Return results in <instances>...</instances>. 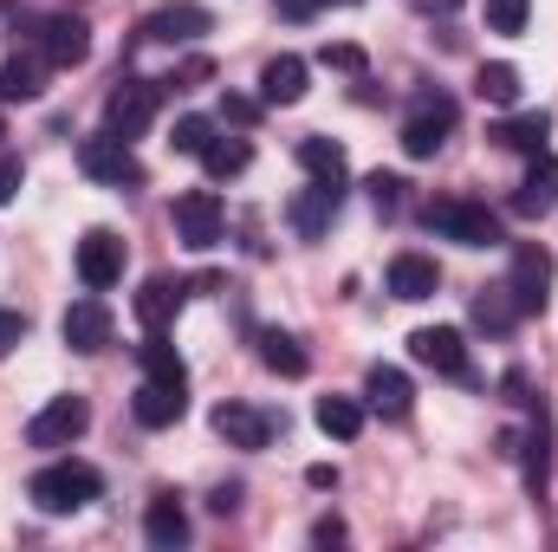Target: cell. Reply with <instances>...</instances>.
Instances as JSON below:
<instances>
[{"instance_id": "obj_39", "label": "cell", "mask_w": 558, "mask_h": 552, "mask_svg": "<svg viewBox=\"0 0 558 552\" xmlns=\"http://www.w3.org/2000/svg\"><path fill=\"white\" fill-rule=\"evenodd\" d=\"M221 118H228V124H254V118H260V105H254V98H234V92H228V98H221Z\"/></svg>"}, {"instance_id": "obj_18", "label": "cell", "mask_w": 558, "mask_h": 552, "mask_svg": "<svg viewBox=\"0 0 558 552\" xmlns=\"http://www.w3.org/2000/svg\"><path fill=\"white\" fill-rule=\"evenodd\" d=\"M143 540L156 552H175L189 540V514H182V501L162 488V494H149V507H143Z\"/></svg>"}, {"instance_id": "obj_10", "label": "cell", "mask_w": 558, "mask_h": 552, "mask_svg": "<svg viewBox=\"0 0 558 552\" xmlns=\"http://www.w3.org/2000/svg\"><path fill=\"white\" fill-rule=\"evenodd\" d=\"M59 338L78 351V358H92V351H105L111 345V305L92 292V299H72L65 305V319H59Z\"/></svg>"}, {"instance_id": "obj_41", "label": "cell", "mask_w": 558, "mask_h": 552, "mask_svg": "<svg viewBox=\"0 0 558 552\" xmlns=\"http://www.w3.org/2000/svg\"><path fill=\"white\" fill-rule=\"evenodd\" d=\"M344 540H351L344 520H318V527H312V547H344Z\"/></svg>"}, {"instance_id": "obj_43", "label": "cell", "mask_w": 558, "mask_h": 552, "mask_svg": "<svg viewBox=\"0 0 558 552\" xmlns=\"http://www.w3.org/2000/svg\"><path fill=\"white\" fill-rule=\"evenodd\" d=\"M208 507H215V514H234V507H241V488H215V501H208Z\"/></svg>"}, {"instance_id": "obj_46", "label": "cell", "mask_w": 558, "mask_h": 552, "mask_svg": "<svg viewBox=\"0 0 558 552\" xmlns=\"http://www.w3.org/2000/svg\"><path fill=\"white\" fill-rule=\"evenodd\" d=\"M318 7H357V0H318Z\"/></svg>"}, {"instance_id": "obj_29", "label": "cell", "mask_w": 558, "mask_h": 552, "mask_svg": "<svg viewBox=\"0 0 558 552\" xmlns=\"http://www.w3.org/2000/svg\"><path fill=\"white\" fill-rule=\"evenodd\" d=\"M254 163V149H247V137H215L208 149H202V169L215 176V182H228V176H241Z\"/></svg>"}, {"instance_id": "obj_14", "label": "cell", "mask_w": 558, "mask_h": 552, "mask_svg": "<svg viewBox=\"0 0 558 552\" xmlns=\"http://www.w3.org/2000/svg\"><path fill=\"white\" fill-rule=\"evenodd\" d=\"M274 429L279 422L267 410H254V404H221V410H215V435H221L228 448H267Z\"/></svg>"}, {"instance_id": "obj_11", "label": "cell", "mask_w": 558, "mask_h": 552, "mask_svg": "<svg viewBox=\"0 0 558 552\" xmlns=\"http://www.w3.org/2000/svg\"><path fill=\"white\" fill-rule=\"evenodd\" d=\"M208 26H215L208 7H195V0H169V7H156V13L143 20V39H156V46H189V39H202Z\"/></svg>"}, {"instance_id": "obj_23", "label": "cell", "mask_w": 558, "mask_h": 552, "mask_svg": "<svg viewBox=\"0 0 558 552\" xmlns=\"http://www.w3.org/2000/svg\"><path fill=\"white\" fill-rule=\"evenodd\" d=\"M546 137H553V111H520V118H507V124L494 131V143H507V149H520V156H539Z\"/></svg>"}, {"instance_id": "obj_38", "label": "cell", "mask_w": 558, "mask_h": 552, "mask_svg": "<svg viewBox=\"0 0 558 552\" xmlns=\"http://www.w3.org/2000/svg\"><path fill=\"white\" fill-rule=\"evenodd\" d=\"M20 345H26V312L0 305V358H7V351H20Z\"/></svg>"}, {"instance_id": "obj_2", "label": "cell", "mask_w": 558, "mask_h": 552, "mask_svg": "<svg viewBox=\"0 0 558 552\" xmlns=\"http://www.w3.org/2000/svg\"><path fill=\"white\" fill-rule=\"evenodd\" d=\"M422 221H428L435 235L461 241V248H500V215H494L487 202H468V195H441V202H428V208H422Z\"/></svg>"}, {"instance_id": "obj_13", "label": "cell", "mask_w": 558, "mask_h": 552, "mask_svg": "<svg viewBox=\"0 0 558 552\" xmlns=\"http://www.w3.org/2000/svg\"><path fill=\"white\" fill-rule=\"evenodd\" d=\"M39 52H46V65H78V59L92 52L85 20H78V13H46V20H39Z\"/></svg>"}, {"instance_id": "obj_15", "label": "cell", "mask_w": 558, "mask_h": 552, "mask_svg": "<svg viewBox=\"0 0 558 552\" xmlns=\"http://www.w3.org/2000/svg\"><path fill=\"white\" fill-rule=\"evenodd\" d=\"M553 208H558V156L539 149V156H533V169H526V176H520V189H513V215H526V221H533V215H553Z\"/></svg>"}, {"instance_id": "obj_21", "label": "cell", "mask_w": 558, "mask_h": 552, "mask_svg": "<svg viewBox=\"0 0 558 552\" xmlns=\"http://www.w3.org/2000/svg\"><path fill=\"white\" fill-rule=\"evenodd\" d=\"M435 286H441V267H435L428 254H397V261H390V292H397V299L416 305V299H435Z\"/></svg>"}, {"instance_id": "obj_32", "label": "cell", "mask_w": 558, "mask_h": 552, "mask_svg": "<svg viewBox=\"0 0 558 552\" xmlns=\"http://www.w3.org/2000/svg\"><path fill=\"white\" fill-rule=\"evenodd\" d=\"M208 143H215V118H202V111L175 118V131H169V149H175V156H202Z\"/></svg>"}, {"instance_id": "obj_22", "label": "cell", "mask_w": 558, "mask_h": 552, "mask_svg": "<svg viewBox=\"0 0 558 552\" xmlns=\"http://www.w3.org/2000/svg\"><path fill=\"white\" fill-rule=\"evenodd\" d=\"M39 92H46V65L13 52V59L0 65V105H33Z\"/></svg>"}, {"instance_id": "obj_37", "label": "cell", "mask_w": 558, "mask_h": 552, "mask_svg": "<svg viewBox=\"0 0 558 552\" xmlns=\"http://www.w3.org/2000/svg\"><path fill=\"white\" fill-rule=\"evenodd\" d=\"M20 182H26V163H20L13 149H0V208L20 195Z\"/></svg>"}, {"instance_id": "obj_28", "label": "cell", "mask_w": 558, "mask_h": 552, "mask_svg": "<svg viewBox=\"0 0 558 552\" xmlns=\"http://www.w3.org/2000/svg\"><path fill=\"white\" fill-rule=\"evenodd\" d=\"M546 481H553V429H546V410H539L533 435H526V494H546Z\"/></svg>"}, {"instance_id": "obj_19", "label": "cell", "mask_w": 558, "mask_h": 552, "mask_svg": "<svg viewBox=\"0 0 558 552\" xmlns=\"http://www.w3.org/2000/svg\"><path fill=\"white\" fill-rule=\"evenodd\" d=\"M305 79H312V65L299 52H279V59H267V72H260V98L267 105H299L305 98Z\"/></svg>"}, {"instance_id": "obj_27", "label": "cell", "mask_w": 558, "mask_h": 552, "mask_svg": "<svg viewBox=\"0 0 558 552\" xmlns=\"http://www.w3.org/2000/svg\"><path fill=\"white\" fill-rule=\"evenodd\" d=\"M312 422H318L325 435L351 442V435H364V404H357V397H318V410H312Z\"/></svg>"}, {"instance_id": "obj_12", "label": "cell", "mask_w": 558, "mask_h": 552, "mask_svg": "<svg viewBox=\"0 0 558 552\" xmlns=\"http://www.w3.org/2000/svg\"><path fill=\"white\" fill-rule=\"evenodd\" d=\"M410 358L428 364V371H441V377H468V345H461L454 325H422V332H410Z\"/></svg>"}, {"instance_id": "obj_40", "label": "cell", "mask_w": 558, "mask_h": 552, "mask_svg": "<svg viewBox=\"0 0 558 552\" xmlns=\"http://www.w3.org/2000/svg\"><path fill=\"white\" fill-rule=\"evenodd\" d=\"M208 72H215V65H208V59H189V65H182V72H175V79H162V85H175V92H182V85H202V79H208Z\"/></svg>"}, {"instance_id": "obj_42", "label": "cell", "mask_w": 558, "mask_h": 552, "mask_svg": "<svg viewBox=\"0 0 558 552\" xmlns=\"http://www.w3.org/2000/svg\"><path fill=\"white\" fill-rule=\"evenodd\" d=\"M305 481L325 494V488H338V468H331V461H312V468H305Z\"/></svg>"}, {"instance_id": "obj_6", "label": "cell", "mask_w": 558, "mask_h": 552, "mask_svg": "<svg viewBox=\"0 0 558 552\" xmlns=\"http://www.w3.org/2000/svg\"><path fill=\"white\" fill-rule=\"evenodd\" d=\"M507 299H513L520 312H546V299H553V254H546L539 241L513 248V267H507Z\"/></svg>"}, {"instance_id": "obj_25", "label": "cell", "mask_w": 558, "mask_h": 552, "mask_svg": "<svg viewBox=\"0 0 558 552\" xmlns=\"http://www.w3.org/2000/svg\"><path fill=\"white\" fill-rule=\"evenodd\" d=\"M143 377H149V384H182V391H189V364H182V351H175L162 332L143 338Z\"/></svg>"}, {"instance_id": "obj_34", "label": "cell", "mask_w": 558, "mask_h": 552, "mask_svg": "<svg viewBox=\"0 0 558 552\" xmlns=\"http://www.w3.org/2000/svg\"><path fill=\"white\" fill-rule=\"evenodd\" d=\"M533 0H487V33H526Z\"/></svg>"}, {"instance_id": "obj_8", "label": "cell", "mask_w": 558, "mask_h": 552, "mask_svg": "<svg viewBox=\"0 0 558 552\" xmlns=\"http://www.w3.org/2000/svg\"><path fill=\"white\" fill-rule=\"evenodd\" d=\"M448 131H454V98H441V92H428L416 111L403 118V156H416V163H428L441 143H448Z\"/></svg>"}, {"instance_id": "obj_5", "label": "cell", "mask_w": 558, "mask_h": 552, "mask_svg": "<svg viewBox=\"0 0 558 552\" xmlns=\"http://www.w3.org/2000/svg\"><path fill=\"white\" fill-rule=\"evenodd\" d=\"M221 228H228V208H221L215 189H189V195H175V235H182V248L208 254V248L221 241Z\"/></svg>"}, {"instance_id": "obj_36", "label": "cell", "mask_w": 558, "mask_h": 552, "mask_svg": "<svg viewBox=\"0 0 558 552\" xmlns=\"http://www.w3.org/2000/svg\"><path fill=\"white\" fill-rule=\"evenodd\" d=\"M371 202H377L384 215H397V208H403V176H371Z\"/></svg>"}, {"instance_id": "obj_7", "label": "cell", "mask_w": 558, "mask_h": 552, "mask_svg": "<svg viewBox=\"0 0 558 552\" xmlns=\"http://www.w3.org/2000/svg\"><path fill=\"white\" fill-rule=\"evenodd\" d=\"M85 429H92V404L85 397H52L46 410L26 422V442L33 448H72Z\"/></svg>"}, {"instance_id": "obj_1", "label": "cell", "mask_w": 558, "mask_h": 552, "mask_svg": "<svg viewBox=\"0 0 558 552\" xmlns=\"http://www.w3.org/2000/svg\"><path fill=\"white\" fill-rule=\"evenodd\" d=\"M26 494H33V507L39 514H78V507H92L98 494H105V475L92 468V461H46L33 481H26Z\"/></svg>"}, {"instance_id": "obj_35", "label": "cell", "mask_w": 558, "mask_h": 552, "mask_svg": "<svg viewBox=\"0 0 558 552\" xmlns=\"http://www.w3.org/2000/svg\"><path fill=\"white\" fill-rule=\"evenodd\" d=\"M318 59H325L331 72H364V46H351V39H338V46H325Z\"/></svg>"}, {"instance_id": "obj_3", "label": "cell", "mask_w": 558, "mask_h": 552, "mask_svg": "<svg viewBox=\"0 0 558 552\" xmlns=\"http://www.w3.org/2000/svg\"><path fill=\"white\" fill-rule=\"evenodd\" d=\"M156 111H162V79H124V85L105 98V131L131 143L156 124Z\"/></svg>"}, {"instance_id": "obj_31", "label": "cell", "mask_w": 558, "mask_h": 552, "mask_svg": "<svg viewBox=\"0 0 558 552\" xmlns=\"http://www.w3.org/2000/svg\"><path fill=\"white\" fill-rule=\"evenodd\" d=\"M260 364L279 371V377H305V351L292 332H260Z\"/></svg>"}, {"instance_id": "obj_30", "label": "cell", "mask_w": 558, "mask_h": 552, "mask_svg": "<svg viewBox=\"0 0 558 552\" xmlns=\"http://www.w3.org/2000/svg\"><path fill=\"white\" fill-rule=\"evenodd\" d=\"M474 92H481L487 105H500V111H507V105H520V72H513L507 59H494V65H481V72H474Z\"/></svg>"}, {"instance_id": "obj_20", "label": "cell", "mask_w": 558, "mask_h": 552, "mask_svg": "<svg viewBox=\"0 0 558 552\" xmlns=\"http://www.w3.org/2000/svg\"><path fill=\"white\" fill-rule=\"evenodd\" d=\"M137 422L143 429H169V422H182V410H189V391L182 384H149L143 377V391H137Z\"/></svg>"}, {"instance_id": "obj_26", "label": "cell", "mask_w": 558, "mask_h": 552, "mask_svg": "<svg viewBox=\"0 0 558 552\" xmlns=\"http://www.w3.org/2000/svg\"><path fill=\"white\" fill-rule=\"evenodd\" d=\"M299 169L312 182H344V143L331 137H299Z\"/></svg>"}, {"instance_id": "obj_45", "label": "cell", "mask_w": 558, "mask_h": 552, "mask_svg": "<svg viewBox=\"0 0 558 552\" xmlns=\"http://www.w3.org/2000/svg\"><path fill=\"white\" fill-rule=\"evenodd\" d=\"M422 7H428V13H454L461 0H422Z\"/></svg>"}, {"instance_id": "obj_44", "label": "cell", "mask_w": 558, "mask_h": 552, "mask_svg": "<svg viewBox=\"0 0 558 552\" xmlns=\"http://www.w3.org/2000/svg\"><path fill=\"white\" fill-rule=\"evenodd\" d=\"M279 13H286V20H312V13H318V0H279Z\"/></svg>"}, {"instance_id": "obj_9", "label": "cell", "mask_w": 558, "mask_h": 552, "mask_svg": "<svg viewBox=\"0 0 558 552\" xmlns=\"http://www.w3.org/2000/svg\"><path fill=\"white\" fill-rule=\"evenodd\" d=\"M78 279H85V292H111L124 279V241L111 228H85V241H78Z\"/></svg>"}, {"instance_id": "obj_4", "label": "cell", "mask_w": 558, "mask_h": 552, "mask_svg": "<svg viewBox=\"0 0 558 552\" xmlns=\"http://www.w3.org/2000/svg\"><path fill=\"white\" fill-rule=\"evenodd\" d=\"M78 169H85L92 182H105V189H143L137 149H131L124 137H111V131H98V137L78 143Z\"/></svg>"}, {"instance_id": "obj_16", "label": "cell", "mask_w": 558, "mask_h": 552, "mask_svg": "<svg viewBox=\"0 0 558 552\" xmlns=\"http://www.w3.org/2000/svg\"><path fill=\"white\" fill-rule=\"evenodd\" d=\"M364 404L377 416H390V422H403L410 404H416V384L397 371V364H371V377H364Z\"/></svg>"}, {"instance_id": "obj_24", "label": "cell", "mask_w": 558, "mask_h": 552, "mask_svg": "<svg viewBox=\"0 0 558 552\" xmlns=\"http://www.w3.org/2000/svg\"><path fill=\"white\" fill-rule=\"evenodd\" d=\"M175 305H182V279H143V292H137V319L149 325V332H162L169 319H175Z\"/></svg>"}, {"instance_id": "obj_33", "label": "cell", "mask_w": 558, "mask_h": 552, "mask_svg": "<svg viewBox=\"0 0 558 552\" xmlns=\"http://www.w3.org/2000/svg\"><path fill=\"white\" fill-rule=\"evenodd\" d=\"M513 319H520V305L507 299V286H500V292H481V299H474V325H487V332H507Z\"/></svg>"}, {"instance_id": "obj_17", "label": "cell", "mask_w": 558, "mask_h": 552, "mask_svg": "<svg viewBox=\"0 0 558 552\" xmlns=\"http://www.w3.org/2000/svg\"><path fill=\"white\" fill-rule=\"evenodd\" d=\"M338 195H344V182H312L305 195H292V208H286V221L305 235V241H318L325 228H331V215H338Z\"/></svg>"}]
</instances>
